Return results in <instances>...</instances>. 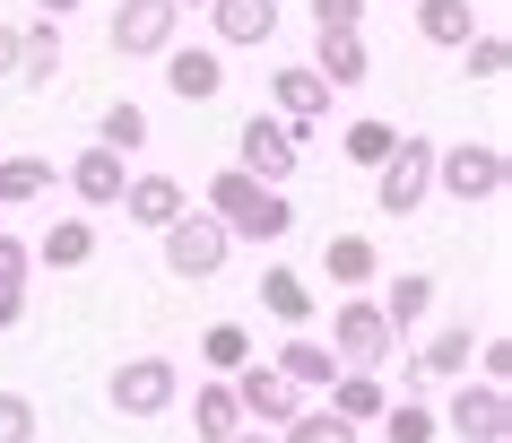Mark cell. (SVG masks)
I'll list each match as a JSON object with an SVG mask.
<instances>
[{
  "label": "cell",
  "instance_id": "6da1fadb",
  "mask_svg": "<svg viewBox=\"0 0 512 443\" xmlns=\"http://www.w3.org/2000/svg\"><path fill=\"white\" fill-rule=\"evenodd\" d=\"M217 226H226V244H287L296 235V200L270 192V183H252V174H209V200H200Z\"/></svg>",
  "mask_w": 512,
  "mask_h": 443
},
{
  "label": "cell",
  "instance_id": "7a4b0ae2",
  "mask_svg": "<svg viewBox=\"0 0 512 443\" xmlns=\"http://www.w3.org/2000/svg\"><path fill=\"white\" fill-rule=\"evenodd\" d=\"M504 148L495 139H452V148H434V200H460V209H478V200H504Z\"/></svg>",
  "mask_w": 512,
  "mask_h": 443
},
{
  "label": "cell",
  "instance_id": "3957f363",
  "mask_svg": "<svg viewBox=\"0 0 512 443\" xmlns=\"http://www.w3.org/2000/svg\"><path fill=\"white\" fill-rule=\"evenodd\" d=\"M434 200V139L426 131H400V148L374 166V209L382 218H417Z\"/></svg>",
  "mask_w": 512,
  "mask_h": 443
},
{
  "label": "cell",
  "instance_id": "277c9868",
  "mask_svg": "<svg viewBox=\"0 0 512 443\" xmlns=\"http://www.w3.org/2000/svg\"><path fill=\"white\" fill-rule=\"evenodd\" d=\"M322 348L339 357V374H382L400 339H391V322H382L374 296H348V305L330 313V339H322Z\"/></svg>",
  "mask_w": 512,
  "mask_h": 443
},
{
  "label": "cell",
  "instance_id": "5b68a950",
  "mask_svg": "<svg viewBox=\"0 0 512 443\" xmlns=\"http://www.w3.org/2000/svg\"><path fill=\"white\" fill-rule=\"evenodd\" d=\"M105 400L122 417H165L174 400H183V365H174V357H122V365H113V383H105Z\"/></svg>",
  "mask_w": 512,
  "mask_h": 443
},
{
  "label": "cell",
  "instance_id": "8992f818",
  "mask_svg": "<svg viewBox=\"0 0 512 443\" xmlns=\"http://www.w3.org/2000/svg\"><path fill=\"white\" fill-rule=\"evenodd\" d=\"M434 426L460 443H512V391L495 383H452V400L434 409Z\"/></svg>",
  "mask_w": 512,
  "mask_h": 443
},
{
  "label": "cell",
  "instance_id": "52a82bcc",
  "mask_svg": "<svg viewBox=\"0 0 512 443\" xmlns=\"http://www.w3.org/2000/svg\"><path fill=\"white\" fill-rule=\"evenodd\" d=\"M304 166V148L287 139V122H270V113H252L235 131V174H252V183H270V192H287Z\"/></svg>",
  "mask_w": 512,
  "mask_h": 443
},
{
  "label": "cell",
  "instance_id": "ba28073f",
  "mask_svg": "<svg viewBox=\"0 0 512 443\" xmlns=\"http://www.w3.org/2000/svg\"><path fill=\"white\" fill-rule=\"evenodd\" d=\"M226 252H235V244H226V226H217L209 209H183V218L165 226V270H174V278H191V287L226 270Z\"/></svg>",
  "mask_w": 512,
  "mask_h": 443
},
{
  "label": "cell",
  "instance_id": "9c48e42d",
  "mask_svg": "<svg viewBox=\"0 0 512 443\" xmlns=\"http://www.w3.org/2000/svg\"><path fill=\"white\" fill-rule=\"evenodd\" d=\"M469 357H478V331H469V322H443V331L400 365V400H417L426 383H469Z\"/></svg>",
  "mask_w": 512,
  "mask_h": 443
},
{
  "label": "cell",
  "instance_id": "30bf717a",
  "mask_svg": "<svg viewBox=\"0 0 512 443\" xmlns=\"http://www.w3.org/2000/svg\"><path fill=\"white\" fill-rule=\"evenodd\" d=\"M174 27H183L174 0H122L105 35H113V53H122V61H165V53H174Z\"/></svg>",
  "mask_w": 512,
  "mask_h": 443
},
{
  "label": "cell",
  "instance_id": "8fae6325",
  "mask_svg": "<svg viewBox=\"0 0 512 443\" xmlns=\"http://www.w3.org/2000/svg\"><path fill=\"white\" fill-rule=\"evenodd\" d=\"M270 122H287V139H296V148H304V139H313V131H322V122H330V87L322 79H313V70H304V61H287V70H278V79H270Z\"/></svg>",
  "mask_w": 512,
  "mask_h": 443
},
{
  "label": "cell",
  "instance_id": "7c38bea8",
  "mask_svg": "<svg viewBox=\"0 0 512 443\" xmlns=\"http://www.w3.org/2000/svg\"><path fill=\"white\" fill-rule=\"evenodd\" d=\"M235 409H243V426H261V435H278V426H287V417L304 409V391H287V383L270 374V365L252 357V365L235 374Z\"/></svg>",
  "mask_w": 512,
  "mask_h": 443
},
{
  "label": "cell",
  "instance_id": "4fadbf2b",
  "mask_svg": "<svg viewBox=\"0 0 512 443\" xmlns=\"http://www.w3.org/2000/svg\"><path fill=\"white\" fill-rule=\"evenodd\" d=\"M183 209H191V192L174 183V174H131V183H122V218L148 226V235H165Z\"/></svg>",
  "mask_w": 512,
  "mask_h": 443
},
{
  "label": "cell",
  "instance_id": "5bb4252c",
  "mask_svg": "<svg viewBox=\"0 0 512 443\" xmlns=\"http://www.w3.org/2000/svg\"><path fill=\"white\" fill-rule=\"evenodd\" d=\"M165 87H174L183 105H217V87H226V53H217V44H174V53H165Z\"/></svg>",
  "mask_w": 512,
  "mask_h": 443
},
{
  "label": "cell",
  "instance_id": "9a60e30c",
  "mask_svg": "<svg viewBox=\"0 0 512 443\" xmlns=\"http://www.w3.org/2000/svg\"><path fill=\"white\" fill-rule=\"evenodd\" d=\"M61 183H70L87 209H122V183H131V166H122L113 148H79V157L61 166Z\"/></svg>",
  "mask_w": 512,
  "mask_h": 443
},
{
  "label": "cell",
  "instance_id": "2e32d148",
  "mask_svg": "<svg viewBox=\"0 0 512 443\" xmlns=\"http://www.w3.org/2000/svg\"><path fill=\"white\" fill-rule=\"evenodd\" d=\"M209 18H217V53H252L278 35V0H209Z\"/></svg>",
  "mask_w": 512,
  "mask_h": 443
},
{
  "label": "cell",
  "instance_id": "e0dca14e",
  "mask_svg": "<svg viewBox=\"0 0 512 443\" xmlns=\"http://www.w3.org/2000/svg\"><path fill=\"white\" fill-rule=\"evenodd\" d=\"M191 435H200V443H235V435H243L235 383H217V374H200V383H191Z\"/></svg>",
  "mask_w": 512,
  "mask_h": 443
},
{
  "label": "cell",
  "instance_id": "ac0fdd59",
  "mask_svg": "<svg viewBox=\"0 0 512 443\" xmlns=\"http://www.w3.org/2000/svg\"><path fill=\"white\" fill-rule=\"evenodd\" d=\"M322 409L348 417L356 435H365V426H382V409H391V383H382V374H339V383L322 391Z\"/></svg>",
  "mask_w": 512,
  "mask_h": 443
},
{
  "label": "cell",
  "instance_id": "d6986e66",
  "mask_svg": "<svg viewBox=\"0 0 512 443\" xmlns=\"http://www.w3.org/2000/svg\"><path fill=\"white\" fill-rule=\"evenodd\" d=\"M304 70H313V79H322L330 96H339V87H365V70H374V53H365V35H322Z\"/></svg>",
  "mask_w": 512,
  "mask_h": 443
},
{
  "label": "cell",
  "instance_id": "ffe728a7",
  "mask_svg": "<svg viewBox=\"0 0 512 443\" xmlns=\"http://www.w3.org/2000/svg\"><path fill=\"white\" fill-rule=\"evenodd\" d=\"M374 305H382V322H391V339H408V331L434 313V270H400V278L374 296Z\"/></svg>",
  "mask_w": 512,
  "mask_h": 443
},
{
  "label": "cell",
  "instance_id": "44dd1931",
  "mask_svg": "<svg viewBox=\"0 0 512 443\" xmlns=\"http://www.w3.org/2000/svg\"><path fill=\"white\" fill-rule=\"evenodd\" d=\"M322 270H330V287H348V296H365V287L382 278V252H374V235H330Z\"/></svg>",
  "mask_w": 512,
  "mask_h": 443
},
{
  "label": "cell",
  "instance_id": "7402d4cb",
  "mask_svg": "<svg viewBox=\"0 0 512 443\" xmlns=\"http://www.w3.org/2000/svg\"><path fill=\"white\" fill-rule=\"evenodd\" d=\"M278 383L287 391H330L339 383V357H330L322 339H287V348H278V365H270Z\"/></svg>",
  "mask_w": 512,
  "mask_h": 443
},
{
  "label": "cell",
  "instance_id": "603a6c76",
  "mask_svg": "<svg viewBox=\"0 0 512 443\" xmlns=\"http://www.w3.org/2000/svg\"><path fill=\"white\" fill-rule=\"evenodd\" d=\"M35 261H44V270H87V261H96V226L87 218H53L44 226V244H27Z\"/></svg>",
  "mask_w": 512,
  "mask_h": 443
},
{
  "label": "cell",
  "instance_id": "cb8c5ba5",
  "mask_svg": "<svg viewBox=\"0 0 512 443\" xmlns=\"http://www.w3.org/2000/svg\"><path fill=\"white\" fill-rule=\"evenodd\" d=\"M53 79H61V27L35 18V27H18V87H53Z\"/></svg>",
  "mask_w": 512,
  "mask_h": 443
},
{
  "label": "cell",
  "instance_id": "d4e9b609",
  "mask_svg": "<svg viewBox=\"0 0 512 443\" xmlns=\"http://www.w3.org/2000/svg\"><path fill=\"white\" fill-rule=\"evenodd\" d=\"M417 35H426L434 53H460V44L478 35V9H469V0H417Z\"/></svg>",
  "mask_w": 512,
  "mask_h": 443
},
{
  "label": "cell",
  "instance_id": "484cf974",
  "mask_svg": "<svg viewBox=\"0 0 512 443\" xmlns=\"http://www.w3.org/2000/svg\"><path fill=\"white\" fill-rule=\"evenodd\" d=\"M27 270H35V252L18 244V235H0V331L27 322Z\"/></svg>",
  "mask_w": 512,
  "mask_h": 443
},
{
  "label": "cell",
  "instance_id": "4316f807",
  "mask_svg": "<svg viewBox=\"0 0 512 443\" xmlns=\"http://www.w3.org/2000/svg\"><path fill=\"white\" fill-rule=\"evenodd\" d=\"M261 305H270V322L304 331V322H313V287H304V270H261Z\"/></svg>",
  "mask_w": 512,
  "mask_h": 443
},
{
  "label": "cell",
  "instance_id": "83f0119b",
  "mask_svg": "<svg viewBox=\"0 0 512 443\" xmlns=\"http://www.w3.org/2000/svg\"><path fill=\"white\" fill-rule=\"evenodd\" d=\"M200 365H209L217 383H235L243 365H252V331H243V322H209V331H200Z\"/></svg>",
  "mask_w": 512,
  "mask_h": 443
},
{
  "label": "cell",
  "instance_id": "f1b7e54d",
  "mask_svg": "<svg viewBox=\"0 0 512 443\" xmlns=\"http://www.w3.org/2000/svg\"><path fill=\"white\" fill-rule=\"evenodd\" d=\"M61 174L44 166V157H0V209H27V200H44Z\"/></svg>",
  "mask_w": 512,
  "mask_h": 443
},
{
  "label": "cell",
  "instance_id": "f546056e",
  "mask_svg": "<svg viewBox=\"0 0 512 443\" xmlns=\"http://www.w3.org/2000/svg\"><path fill=\"white\" fill-rule=\"evenodd\" d=\"M96 148H113V157H139L148 148V113L122 96V105H105V122H96Z\"/></svg>",
  "mask_w": 512,
  "mask_h": 443
},
{
  "label": "cell",
  "instance_id": "4dcf8cb0",
  "mask_svg": "<svg viewBox=\"0 0 512 443\" xmlns=\"http://www.w3.org/2000/svg\"><path fill=\"white\" fill-rule=\"evenodd\" d=\"M278 443H365V435H356L348 417H330V409H296L278 426Z\"/></svg>",
  "mask_w": 512,
  "mask_h": 443
},
{
  "label": "cell",
  "instance_id": "1f68e13d",
  "mask_svg": "<svg viewBox=\"0 0 512 443\" xmlns=\"http://www.w3.org/2000/svg\"><path fill=\"white\" fill-rule=\"evenodd\" d=\"M339 148H348L356 166L374 174L382 157H391V148H400V131H391V122H374V113H365V122H348V131H339Z\"/></svg>",
  "mask_w": 512,
  "mask_h": 443
},
{
  "label": "cell",
  "instance_id": "d6a6232c",
  "mask_svg": "<svg viewBox=\"0 0 512 443\" xmlns=\"http://www.w3.org/2000/svg\"><path fill=\"white\" fill-rule=\"evenodd\" d=\"M460 70H469V79H478V87H495V79H504V70H512V44H504V35H469V44H460Z\"/></svg>",
  "mask_w": 512,
  "mask_h": 443
},
{
  "label": "cell",
  "instance_id": "836d02e7",
  "mask_svg": "<svg viewBox=\"0 0 512 443\" xmlns=\"http://www.w3.org/2000/svg\"><path fill=\"white\" fill-rule=\"evenodd\" d=\"M434 435H443V426H434L426 400H391V409H382V443H434Z\"/></svg>",
  "mask_w": 512,
  "mask_h": 443
},
{
  "label": "cell",
  "instance_id": "e575fe53",
  "mask_svg": "<svg viewBox=\"0 0 512 443\" xmlns=\"http://www.w3.org/2000/svg\"><path fill=\"white\" fill-rule=\"evenodd\" d=\"M313 35H365V0H304Z\"/></svg>",
  "mask_w": 512,
  "mask_h": 443
},
{
  "label": "cell",
  "instance_id": "d590c367",
  "mask_svg": "<svg viewBox=\"0 0 512 443\" xmlns=\"http://www.w3.org/2000/svg\"><path fill=\"white\" fill-rule=\"evenodd\" d=\"M35 417L44 409H35L27 391H0V443H35Z\"/></svg>",
  "mask_w": 512,
  "mask_h": 443
},
{
  "label": "cell",
  "instance_id": "8d00e7d4",
  "mask_svg": "<svg viewBox=\"0 0 512 443\" xmlns=\"http://www.w3.org/2000/svg\"><path fill=\"white\" fill-rule=\"evenodd\" d=\"M478 383H512V339H478Z\"/></svg>",
  "mask_w": 512,
  "mask_h": 443
},
{
  "label": "cell",
  "instance_id": "74e56055",
  "mask_svg": "<svg viewBox=\"0 0 512 443\" xmlns=\"http://www.w3.org/2000/svg\"><path fill=\"white\" fill-rule=\"evenodd\" d=\"M0 79H18V27H0Z\"/></svg>",
  "mask_w": 512,
  "mask_h": 443
},
{
  "label": "cell",
  "instance_id": "f35d334b",
  "mask_svg": "<svg viewBox=\"0 0 512 443\" xmlns=\"http://www.w3.org/2000/svg\"><path fill=\"white\" fill-rule=\"evenodd\" d=\"M35 18H53V27H61V18H79V0H35Z\"/></svg>",
  "mask_w": 512,
  "mask_h": 443
},
{
  "label": "cell",
  "instance_id": "ab89813d",
  "mask_svg": "<svg viewBox=\"0 0 512 443\" xmlns=\"http://www.w3.org/2000/svg\"><path fill=\"white\" fill-rule=\"evenodd\" d=\"M235 443H278V435H261V426H243V435H235Z\"/></svg>",
  "mask_w": 512,
  "mask_h": 443
},
{
  "label": "cell",
  "instance_id": "60d3db41",
  "mask_svg": "<svg viewBox=\"0 0 512 443\" xmlns=\"http://www.w3.org/2000/svg\"><path fill=\"white\" fill-rule=\"evenodd\" d=\"M183 9H209V0H174V18H183Z\"/></svg>",
  "mask_w": 512,
  "mask_h": 443
},
{
  "label": "cell",
  "instance_id": "b9f144b4",
  "mask_svg": "<svg viewBox=\"0 0 512 443\" xmlns=\"http://www.w3.org/2000/svg\"><path fill=\"white\" fill-rule=\"evenodd\" d=\"M0 157H9V148H0Z\"/></svg>",
  "mask_w": 512,
  "mask_h": 443
}]
</instances>
